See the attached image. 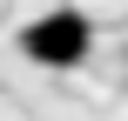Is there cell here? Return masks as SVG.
Returning a JSON list of instances; mask_svg holds the SVG:
<instances>
[{
  "label": "cell",
  "instance_id": "cell-1",
  "mask_svg": "<svg viewBox=\"0 0 128 121\" xmlns=\"http://www.w3.org/2000/svg\"><path fill=\"white\" fill-rule=\"evenodd\" d=\"M88 13H74V7H61V13H40V20H27L20 27V54L27 61H40V67H74L81 54H88Z\"/></svg>",
  "mask_w": 128,
  "mask_h": 121
}]
</instances>
